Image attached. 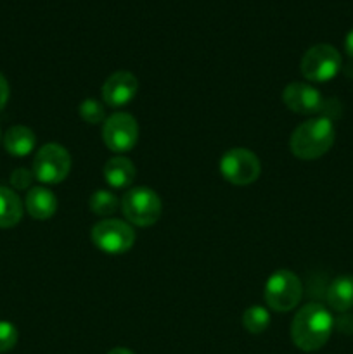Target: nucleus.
Instances as JSON below:
<instances>
[{
	"label": "nucleus",
	"mask_w": 353,
	"mask_h": 354,
	"mask_svg": "<svg viewBox=\"0 0 353 354\" xmlns=\"http://www.w3.org/2000/svg\"><path fill=\"white\" fill-rule=\"evenodd\" d=\"M334 327L332 315L318 303H308L301 308L291 325V337L301 351H317L329 341Z\"/></svg>",
	"instance_id": "1"
},
{
	"label": "nucleus",
	"mask_w": 353,
	"mask_h": 354,
	"mask_svg": "<svg viewBox=\"0 0 353 354\" xmlns=\"http://www.w3.org/2000/svg\"><path fill=\"white\" fill-rule=\"evenodd\" d=\"M336 138L334 124L329 118L318 116L307 120L293 131L289 140L291 152L298 159L311 161L329 152Z\"/></svg>",
	"instance_id": "2"
},
{
	"label": "nucleus",
	"mask_w": 353,
	"mask_h": 354,
	"mask_svg": "<svg viewBox=\"0 0 353 354\" xmlns=\"http://www.w3.org/2000/svg\"><path fill=\"white\" fill-rule=\"evenodd\" d=\"M121 211L132 225L151 227L161 216V199L158 194L147 187H135L127 190L121 197Z\"/></svg>",
	"instance_id": "3"
},
{
	"label": "nucleus",
	"mask_w": 353,
	"mask_h": 354,
	"mask_svg": "<svg viewBox=\"0 0 353 354\" xmlns=\"http://www.w3.org/2000/svg\"><path fill=\"white\" fill-rule=\"evenodd\" d=\"M303 286L300 277L291 270H279L272 273L265 283V301L273 311H291L300 304Z\"/></svg>",
	"instance_id": "4"
},
{
	"label": "nucleus",
	"mask_w": 353,
	"mask_h": 354,
	"mask_svg": "<svg viewBox=\"0 0 353 354\" xmlns=\"http://www.w3.org/2000/svg\"><path fill=\"white\" fill-rule=\"evenodd\" d=\"M71 169V156L62 145L45 144L35 154L33 175L38 182L55 185L68 178Z\"/></svg>",
	"instance_id": "5"
},
{
	"label": "nucleus",
	"mask_w": 353,
	"mask_h": 354,
	"mask_svg": "<svg viewBox=\"0 0 353 354\" xmlns=\"http://www.w3.org/2000/svg\"><path fill=\"white\" fill-rule=\"evenodd\" d=\"M300 69L308 82L325 83L334 78L341 69V55L329 44L314 45L305 52Z\"/></svg>",
	"instance_id": "6"
},
{
	"label": "nucleus",
	"mask_w": 353,
	"mask_h": 354,
	"mask_svg": "<svg viewBox=\"0 0 353 354\" xmlns=\"http://www.w3.org/2000/svg\"><path fill=\"white\" fill-rule=\"evenodd\" d=\"M90 237L99 251L106 254H123L134 245L135 232L127 221L109 218L93 225Z\"/></svg>",
	"instance_id": "7"
},
{
	"label": "nucleus",
	"mask_w": 353,
	"mask_h": 354,
	"mask_svg": "<svg viewBox=\"0 0 353 354\" xmlns=\"http://www.w3.org/2000/svg\"><path fill=\"white\" fill-rule=\"evenodd\" d=\"M220 173L234 185H249L256 182L262 173V165L255 152L249 149H230L220 159Z\"/></svg>",
	"instance_id": "8"
},
{
	"label": "nucleus",
	"mask_w": 353,
	"mask_h": 354,
	"mask_svg": "<svg viewBox=\"0 0 353 354\" xmlns=\"http://www.w3.org/2000/svg\"><path fill=\"white\" fill-rule=\"evenodd\" d=\"M102 140L109 151L125 154L132 151L138 140V124L132 114L114 113L104 121Z\"/></svg>",
	"instance_id": "9"
},
{
	"label": "nucleus",
	"mask_w": 353,
	"mask_h": 354,
	"mask_svg": "<svg viewBox=\"0 0 353 354\" xmlns=\"http://www.w3.org/2000/svg\"><path fill=\"white\" fill-rule=\"evenodd\" d=\"M282 100L296 114H317L324 107V99L320 92L310 83L294 82L284 88Z\"/></svg>",
	"instance_id": "10"
},
{
	"label": "nucleus",
	"mask_w": 353,
	"mask_h": 354,
	"mask_svg": "<svg viewBox=\"0 0 353 354\" xmlns=\"http://www.w3.org/2000/svg\"><path fill=\"white\" fill-rule=\"evenodd\" d=\"M137 90L138 82L132 73L116 71L104 82L102 99L111 107L127 106L137 95Z\"/></svg>",
	"instance_id": "11"
},
{
	"label": "nucleus",
	"mask_w": 353,
	"mask_h": 354,
	"mask_svg": "<svg viewBox=\"0 0 353 354\" xmlns=\"http://www.w3.org/2000/svg\"><path fill=\"white\" fill-rule=\"evenodd\" d=\"M24 206H26L30 216L35 220H48L57 211V197L54 196L52 190L45 189V187H33V189L28 190Z\"/></svg>",
	"instance_id": "12"
},
{
	"label": "nucleus",
	"mask_w": 353,
	"mask_h": 354,
	"mask_svg": "<svg viewBox=\"0 0 353 354\" xmlns=\"http://www.w3.org/2000/svg\"><path fill=\"white\" fill-rule=\"evenodd\" d=\"M135 175H137V169L134 162L125 156L111 158L104 165V180L111 189H127L134 183Z\"/></svg>",
	"instance_id": "13"
},
{
	"label": "nucleus",
	"mask_w": 353,
	"mask_h": 354,
	"mask_svg": "<svg viewBox=\"0 0 353 354\" xmlns=\"http://www.w3.org/2000/svg\"><path fill=\"white\" fill-rule=\"evenodd\" d=\"M325 299L332 310L345 313L353 308V277L339 275L329 283Z\"/></svg>",
	"instance_id": "14"
},
{
	"label": "nucleus",
	"mask_w": 353,
	"mask_h": 354,
	"mask_svg": "<svg viewBox=\"0 0 353 354\" xmlns=\"http://www.w3.org/2000/svg\"><path fill=\"white\" fill-rule=\"evenodd\" d=\"M3 145H6V151L9 152L10 156L24 158V156L31 154V151L35 149V145H37V137H35V133L28 127L16 124V127L9 128V130L6 131Z\"/></svg>",
	"instance_id": "15"
},
{
	"label": "nucleus",
	"mask_w": 353,
	"mask_h": 354,
	"mask_svg": "<svg viewBox=\"0 0 353 354\" xmlns=\"http://www.w3.org/2000/svg\"><path fill=\"white\" fill-rule=\"evenodd\" d=\"M23 218V203L14 190L0 185V228H10Z\"/></svg>",
	"instance_id": "16"
},
{
	"label": "nucleus",
	"mask_w": 353,
	"mask_h": 354,
	"mask_svg": "<svg viewBox=\"0 0 353 354\" xmlns=\"http://www.w3.org/2000/svg\"><path fill=\"white\" fill-rule=\"evenodd\" d=\"M120 199L116 197V194L111 192V190L99 189L90 196L89 206L92 213H96L97 216L107 218L111 214H114L120 207Z\"/></svg>",
	"instance_id": "17"
},
{
	"label": "nucleus",
	"mask_w": 353,
	"mask_h": 354,
	"mask_svg": "<svg viewBox=\"0 0 353 354\" xmlns=\"http://www.w3.org/2000/svg\"><path fill=\"white\" fill-rule=\"evenodd\" d=\"M270 313L263 306H251L242 315V327L249 334H262L269 328Z\"/></svg>",
	"instance_id": "18"
},
{
	"label": "nucleus",
	"mask_w": 353,
	"mask_h": 354,
	"mask_svg": "<svg viewBox=\"0 0 353 354\" xmlns=\"http://www.w3.org/2000/svg\"><path fill=\"white\" fill-rule=\"evenodd\" d=\"M80 116L83 118V121L90 124H97L100 121H106V111H104V106L96 99H85L78 107Z\"/></svg>",
	"instance_id": "19"
},
{
	"label": "nucleus",
	"mask_w": 353,
	"mask_h": 354,
	"mask_svg": "<svg viewBox=\"0 0 353 354\" xmlns=\"http://www.w3.org/2000/svg\"><path fill=\"white\" fill-rule=\"evenodd\" d=\"M17 328L10 322H0V353H7L16 346Z\"/></svg>",
	"instance_id": "20"
},
{
	"label": "nucleus",
	"mask_w": 353,
	"mask_h": 354,
	"mask_svg": "<svg viewBox=\"0 0 353 354\" xmlns=\"http://www.w3.org/2000/svg\"><path fill=\"white\" fill-rule=\"evenodd\" d=\"M33 178H35L33 171H30V169L26 168H17L14 169L12 175H10V183H12L14 189L24 190V189H30Z\"/></svg>",
	"instance_id": "21"
},
{
	"label": "nucleus",
	"mask_w": 353,
	"mask_h": 354,
	"mask_svg": "<svg viewBox=\"0 0 353 354\" xmlns=\"http://www.w3.org/2000/svg\"><path fill=\"white\" fill-rule=\"evenodd\" d=\"M7 100H9V83H7L6 76L0 73V111L6 107Z\"/></svg>",
	"instance_id": "22"
},
{
	"label": "nucleus",
	"mask_w": 353,
	"mask_h": 354,
	"mask_svg": "<svg viewBox=\"0 0 353 354\" xmlns=\"http://www.w3.org/2000/svg\"><path fill=\"white\" fill-rule=\"evenodd\" d=\"M345 50L350 57H353V30H350L345 38Z\"/></svg>",
	"instance_id": "23"
},
{
	"label": "nucleus",
	"mask_w": 353,
	"mask_h": 354,
	"mask_svg": "<svg viewBox=\"0 0 353 354\" xmlns=\"http://www.w3.org/2000/svg\"><path fill=\"white\" fill-rule=\"evenodd\" d=\"M107 354H134V353H132L130 349H127V348H114V349H111V351Z\"/></svg>",
	"instance_id": "24"
}]
</instances>
